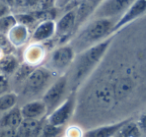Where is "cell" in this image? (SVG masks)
<instances>
[{"label":"cell","mask_w":146,"mask_h":137,"mask_svg":"<svg viewBox=\"0 0 146 137\" xmlns=\"http://www.w3.org/2000/svg\"><path fill=\"white\" fill-rule=\"evenodd\" d=\"M113 39L114 35H111L101 42L76 55L73 64L70 67V72L67 74L71 91H76L80 84L95 70L111 46Z\"/></svg>","instance_id":"cell-1"},{"label":"cell","mask_w":146,"mask_h":137,"mask_svg":"<svg viewBox=\"0 0 146 137\" xmlns=\"http://www.w3.org/2000/svg\"><path fill=\"white\" fill-rule=\"evenodd\" d=\"M115 22L111 18H96L88 22L79 31L71 46L76 54L94 46L111 36V31Z\"/></svg>","instance_id":"cell-2"},{"label":"cell","mask_w":146,"mask_h":137,"mask_svg":"<svg viewBox=\"0 0 146 137\" xmlns=\"http://www.w3.org/2000/svg\"><path fill=\"white\" fill-rule=\"evenodd\" d=\"M53 75L55 74L47 67H35L23 83L22 95L27 98H34L40 94L43 95L52 83Z\"/></svg>","instance_id":"cell-3"},{"label":"cell","mask_w":146,"mask_h":137,"mask_svg":"<svg viewBox=\"0 0 146 137\" xmlns=\"http://www.w3.org/2000/svg\"><path fill=\"white\" fill-rule=\"evenodd\" d=\"M75 57L76 52L70 44L61 45L51 52L47 68L54 74H64L73 64Z\"/></svg>","instance_id":"cell-4"},{"label":"cell","mask_w":146,"mask_h":137,"mask_svg":"<svg viewBox=\"0 0 146 137\" xmlns=\"http://www.w3.org/2000/svg\"><path fill=\"white\" fill-rule=\"evenodd\" d=\"M68 86L69 83L67 74H62L51 83V85L42 95V101L47 107V113L53 111L65 100L64 96Z\"/></svg>","instance_id":"cell-5"},{"label":"cell","mask_w":146,"mask_h":137,"mask_svg":"<svg viewBox=\"0 0 146 137\" xmlns=\"http://www.w3.org/2000/svg\"><path fill=\"white\" fill-rule=\"evenodd\" d=\"M76 106V91H71L64 101L47 117V123L57 127H63L71 119Z\"/></svg>","instance_id":"cell-6"},{"label":"cell","mask_w":146,"mask_h":137,"mask_svg":"<svg viewBox=\"0 0 146 137\" xmlns=\"http://www.w3.org/2000/svg\"><path fill=\"white\" fill-rule=\"evenodd\" d=\"M135 0H103L94 13L92 18H119Z\"/></svg>","instance_id":"cell-7"},{"label":"cell","mask_w":146,"mask_h":137,"mask_svg":"<svg viewBox=\"0 0 146 137\" xmlns=\"http://www.w3.org/2000/svg\"><path fill=\"white\" fill-rule=\"evenodd\" d=\"M146 12V0H135L129 6V8L116 20L113 28H112L111 34L113 35L120 29L125 27L126 25L130 24L131 22L135 21L139 17H141Z\"/></svg>","instance_id":"cell-8"},{"label":"cell","mask_w":146,"mask_h":137,"mask_svg":"<svg viewBox=\"0 0 146 137\" xmlns=\"http://www.w3.org/2000/svg\"><path fill=\"white\" fill-rule=\"evenodd\" d=\"M134 88H135V81L129 73H126L119 77H115L113 79L115 102H119V101L128 98L129 95L133 92Z\"/></svg>","instance_id":"cell-9"},{"label":"cell","mask_w":146,"mask_h":137,"mask_svg":"<svg viewBox=\"0 0 146 137\" xmlns=\"http://www.w3.org/2000/svg\"><path fill=\"white\" fill-rule=\"evenodd\" d=\"M133 119V117L125 118L119 120L117 122L109 123V124H103L100 126L94 127L84 132L83 137H115L118 131L125 125L128 121Z\"/></svg>","instance_id":"cell-10"},{"label":"cell","mask_w":146,"mask_h":137,"mask_svg":"<svg viewBox=\"0 0 146 137\" xmlns=\"http://www.w3.org/2000/svg\"><path fill=\"white\" fill-rule=\"evenodd\" d=\"M56 33V22L54 20H42L33 31L31 39L34 43H43L50 40Z\"/></svg>","instance_id":"cell-11"},{"label":"cell","mask_w":146,"mask_h":137,"mask_svg":"<svg viewBox=\"0 0 146 137\" xmlns=\"http://www.w3.org/2000/svg\"><path fill=\"white\" fill-rule=\"evenodd\" d=\"M76 27V9H71L59 18L56 22V33L59 38H65L71 35Z\"/></svg>","instance_id":"cell-12"},{"label":"cell","mask_w":146,"mask_h":137,"mask_svg":"<svg viewBox=\"0 0 146 137\" xmlns=\"http://www.w3.org/2000/svg\"><path fill=\"white\" fill-rule=\"evenodd\" d=\"M21 114L24 119H35L40 120L45 114H47V107L41 100H30L25 103L20 108Z\"/></svg>","instance_id":"cell-13"},{"label":"cell","mask_w":146,"mask_h":137,"mask_svg":"<svg viewBox=\"0 0 146 137\" xmlns=\"http://www.w3.org/2000/svg\"><path fill=\"white\" fill-rule=\"evenodd\" d=\"M23 119L20 108L14 107L0 117V129H17Z\"/></svg>","instance_id":"cell-14"},{"label":"cell","mask_w":146,"mask_h":137,"mask_svg":"<svg viewBox=\"0 0 146 137\" xmlns=\"http://www.w3.org/2000/svg\"><path fill=\"white\" fill-rule=\"evenodd\" d=\"M28 38V28L27 26L21 24H16L7 33V39H8L9 43L15 47H21L25 45Z\"/></svg>","instance_id":"cell-15"},{"label":"cell","mask_w":146,"mask_h":137,"mask_svg":"<svg viewBox=\"0 0 146 137\" xmlns=\"http://www.w3.org/2000/svg\"><path fill=\"white\" fill-rule=\"evenodd\" d=\"M42 125L40 120L23 119L20 126L17 128L19 137H36L40 134Z\"/></svg>","instance_id":"cell-16"},{"label":"cell","mask_w":146,"mask_h":137,"mask_svg":"<svg viewBox=\"0 0 146 137\" xmlns=\"http://www.w3.org/2000/svg\"><path fill=\"white\" fill-rule=\"evenodd\" d=\"M45 50L42 45H40L39 43H33L24 52L25 63L35 67L36 64H38L39 62H41L43 60Z\"/></svg>","instance_id":"cell-17"},{"label":"cell","mask_w":146,"mask_h":137,"mask_svg":"<svg viewBox=\"0 0 146 137\" xmlns=\"http://www.w3.org/2000/svg\"><path fill=\"white\" fill-rule=\"evenodd\" d=\"M19 67L16 56L13 54H6L0 59V72L4 75L14 74Z\"/></svg>","instance_id":"cell-18"},{"label":"cell","mask_w":146,"mask_h":137,"mask_svg":"<svg viewBox=\"0 0 146 137\" xmlns=\"http://www.w3.org/2000/svg\"><path fill=\"white\" fill-rule=\"evenodd\" d=\"M142 132L138 127L136 121L131 119L118 131L115 137H141Z\"/></svg>","instance_id":"cell-19"},{"label":"cell","mask_w":146,"mask_h":137,"mask_svg":"<svg viewBox=\"0 0 146 137\" xmlns=\"http://www.w3.org/2000/svg\"><path fill=\"white\" fill-rule=\"evenodd\" d=\"M17 96L14 92H7L0 95V112H7L10 109L14 108L17 103Z\"/></svg>","instance_id":"cell-20"},{"label":"cell","mask_w":146,"mask_h":137,"mask_svg":"<svg viewBox=\"0 0 146 137\" xmlns=\"http://www.w3.org/2000/svg\"><path fill=\"white\" fill-rule=\"evenodd\" d=\"M17 24L15 15L9 14L0 18V34H7Z\"/></svg>","instance_id":"cell-21"},{"label":"cell","mask_w":146,"mask_h":137,"mask_svg":"<svg viewBox=\"0 0 146 137\" xmlns=\"http://www.w3.org/2000/svg\"><path fill=\"white\" fill-rule=\"evenodd\" d=\"M63 131V127H57L46 123L42 127L39 137H59Z\"/></svg>","instance_id":"cell-22"},{"label":"cell","mask_w":146,"mask_h":137,"mask_svg":"<svg viewBox=\"0 0 146 137\" xmlns=\"http://www.w3.org/2000/svg\"><path fill=\"white\" fill-rule=\"evenodd\" d=\"M35 67L31 66V65L27 64V63H24L22 65H19L18 69L16 70V72L14 73L15 74V79L18 81H22L24 83V81L26 80V78L29 76L31 72L34 70Z\"/></svg>","instance_id":"cell-23"},{"label":"cell","mask_w":146,"mask_h":137,"mask_svg":"<svg viewBox=\"0 0 146 137\" xmlns=\"http://www.w3.org/2000/svg\"><path fill=\"white\" fill-rule=\"evenodd\" d=\"M17 24L24 25V26H28V25L32 24L36 19H35L33 13H23V14H17L15 15Z\"/></svg>","instance_id":"cell-24"},{"label":"cell","mask_w":146,"mask_h":137,"mask_svg":"<svg viewBox=\"0 0 146 137\" xmlns=\"http://www.w3.org/2000/svg\"><path fill=\"white\" fill-rule=\"evenodd\" d=\"M84 132L81 127L77 125H71L65 130L64 136L65 137H83Z\"/></svg>","instance_id":"cell-25"},{"label":"cell","mask_w":146,"mask_h":137,"mask_svg":"<svg viewBox=\"0 0 146 137\" xmlns=\"http://www.w3.org/2000/svg\"><path fill=\"white\" fill-rule=\"evenodd\" d=\"M9 80L6 75L0 73V95L9 92Z\"/></svg>","instance_id":"cell-26"},{"label":"cell","mask_w":146,"mask_h":137,"mask_svg":"<svg viewBox=\"0 0 146 137\" xmlns=\"http://www.w3.org/2000/svg\"><path fill=\"white\" fill-rule=\"evenodd\" d=\"M138 127L141 130L142 134H146V110H144L141 114L138 116V119L136 121Z\"/></svg>","instance_id":"cell-27"},{"label":"cell","mask_w":146,"mask_h":137,"mask_svg":"<svg viewBox=\"0 0 146 137\" xmlns=\"http://www.w3.org/2000/svg\"><path fill=\"white\" fill-rule=\"evenodd\" d=\"M0 137H19L17 129H0Z\"/></svg>","instance_id":"cell-28"},{"label":"cell","mask_w":146,"mask_h":137,"mask_svg":"<svg viewBox=\"0 0 146 137\" xmlns=\"http://www.w3.org/2000/svg\"><path fill=\"white\" fill-rule=\"evenodd\" d=\"M10 14V7L7 6L4 3L0 2V18Z\"/></svg>","instance_id":"cell-29"},{"label":"cell","mask_w":146,"mask_h":137,"mask_svg":"<svg viewBox=\"0 0 146 137\" xmlns=\"http://www.w3.org/2000/svg\"><path fill=\"white\" fill-rule=\"evenodd\" d=\"M71 1H72V0H55V6L61 8V7L66 6V5L68 4V3H70Z\"/></svg>","instance_id":"cell-30"},{"label":"cell","mask_w":146,"mask_h":137,"mask_svg":"<svg viewBox=\"0 0 146 137\" xmlns=\"http://www.w3.org/2000/svg\"><path fill=\"white\" fill-rule=\"evenodd\" d=\"M41 1L42 0H28V2H27V6H37V5H40Z\"/></svg>","instance_id":"cell-31"},{"label":"cell","mask_w":146,"mask_h":137,"mask_svg":"<svg viewBox=\"0 0 146 137\" xmlns=\"http://www.w3.org/2000/svg\"><path fill=\"white\" fill-rule=\"evenodd\" d=\"M0 2L4 3V4H6L7 6H9V7L15 5V0H0Z\"/></svg>","instance_id":"cell-32"},{"label":"cell","mask_w":146,"mask_h":137,"mask_svg":"<svg viewBox=\"0 0 146 137\" xmlns=\"http://www.w3.org/2000/svg\"><path fill=\"white\" fill-rule=\"evenodd\" d=\"M63 137H65V136H63Z\"/></svg>","instance_id":"cell-33"},{"label":"cell","mask_w":146,"mask_h":137,"mask_svg":"<svg viewBox=\"0 0 146 137\" xmlns=\"http://www.w3.org/2000/svg\"><path fill=\"white\" fill-rule=\"evenodd\" d=\"M0 73H1V72H0Z\"/></svg>","instance_id":"cell-34"}]
</instances>
